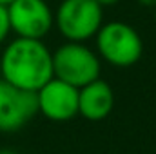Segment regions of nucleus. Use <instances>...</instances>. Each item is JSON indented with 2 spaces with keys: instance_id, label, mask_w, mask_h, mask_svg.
Wrapping results in <instances>:
<instances>
[{
  "instance_id": "nucleus-1",
  "label": "nucleus",
  "mask_w": 156,
  "mask_h": 154,
  "mask_svg": "<svg viewBox=\"0 0 156 154\" xmlns=\"http://www.w3.org/2000/svg\"><path fill=\"white\" fill-rule=\"evenodd\" d=\"M2 80L24 89L40 91L53 80V53L42 40L15 38L0 54Z\"/></svg>"
},
{
  "instance_id": "nucleus-10",
  "label": "nucleus",
  "mask_w": 156,
  "mask_h": 154,
  "mask_svg": "<svg viewBox=\"0 0 156 154\" xmlns=\"http://www.w3.org/2000/svg\"><path fill=\"white\" fill-rule=\"evenodd\" d=\"M102 7H109V5H116L120 0H96Z\"/></svg>"
},
{
  "instance_id": "nucleus-5",
  "label": "nucleus",
  "mask_w": 156,
  "mask_h": 154,
  "mask_svg": "<svg viewBox=\"0 0 156 154\" xmlns=\"http://www.w3.org/2000/svg\"><path fill=\"white\" fill-rule=\"evenodd\" d=\"M7 15L18 38L42 40L55 26V15L45 0H13L7 4Z\"/></svg>"
},
{
  "instance_id": "nucleus-7",
  "label": "nucleus",
  "mask_w": 156,
  "mask_h": 154,
  "mask_svg": "<svg viewBox=\"0 0 156 154\" xmlns=\"http://www.w3.org/2000/svg\"><path fill=\"white\" fill-rule=\"evenodd\" d=\"M37 100L38 113L51 121H67L78 114V89L62 80H49L37 91Z\"/></svg>"
},
{
  "instance_id": "nucleus-2",
  "label": "nucleus",
  "mask_w": 156,
  "mask_h": 154,
  "mask_svg": "<svg viewBox=\"0 0 156 154\" xmlns=\"http://www.w3.org/2000/svg\"><path fill=\"white\" fill-rule=\"evenodd\" d=\"M96 54L115 67H131L144 54L138 31L125 22H107L96 33Z\"/></svg>"
},
{
  "instance_id": "nucleus-13",
  "label": "nucleus",
  "mask_w": 156,
  "mask_h": 154,
  "mask_svg": "<svg viewBox=\"0 0 156 154\" xmlns=\"http://www.w3.org/2000/svg\"><path fill=\"white\" fill-rule=\"evenodd\" d=\"M13 0H0V4H4V5H7V4H11Z\"/></svg>"
},
{
  "instance_id": "nucleus-4",
  "label": "nucleus",
  "mask_w": 156,
  "mask_h": 154,
  "mask_svg": "<svg viewBox=\"0 0 156 154\" xmlns=\"http://www.w3.org/2000/svg\"><path fill=\"white\" fill-rule=\"evenodd\" d=\"M55 26L67 42H87L104 26V7L96 0H62Z\"/></svg>"
},
{
  "instance_id": "nucleus-15",
  "label": "nucleus",
  "mask_w": 156,
  "mask_h": 154,
  "mask_svg": "<svg viewBox=\"0 0 156 154\" xmlns=\"http://www.w3.org/2000/svg\"><path fill=\"white\" fill-rule=\"evenodd\" d=\"M154 20H156V7H154Z\"/></svg>"
},
{
  "instance_id": "nucleus-8",
  "label": "nucleus",
  "mask_w": 156,
  "mask_h": 154,
  "mask_svg": "<svg viewBox=\"0 0 156 154\" xmlns=\"http://www.w3.org/2000/svg\"><path fill=\"white\" fill-rule=\"evenodd\" d=\"M115 107V91L102 78L78 89V114L89 121H100Z\"/></svg>"
},
{
  "instance_id": "nucleus-6",
  "label": "nucleus",
  "mask_w": 156,
  "mask_h": 154,
  "mask_svg": "<svg viewBox=\"0 0 156 154\" xmlns=\"http://www.w3.org/2000/svg\"><path fill=\"white\" fill-rule=\"evenodd\" d=\"M38 114L37 93L0 80V132H15Z\"/></svg>"
},
{
  "instance_id": "nucleus-9",
  "label": "nucleus",
  "mask_w": 156,
  "mask_h": 154,
  "mask_svg": "<svg viewBox=\"0 0 156 154\" xmlns=\"http://www.w3.org/2000/svg\"><path fill=\"white\" fill-rule=\"evenodd\" d=\"M11 33V26H9V15H7V5L0 4V45L5 42V38Z\"/></svg>"
},
{
  "instance_id": "nucleus-12",
  "label": "nucleus",
  "mask_w": 156,
  "mask_h": 154,
  "mask_svg": "<svg viewBox=\"0 0 156 154\" xmlns=\"http://www.w3.org/2000/svg\"><path fill=\"white\" fill-rule=\"evenodd\" d=\"M0 154H16V152H13V151H9V149H0Z\"/></svg>"
},
{
  "instance_id": "nucleus-11",
  "label": "nucleus",
  "mask_w": 156,
  "mask_h": 154,
  "mask_svg": "<svg viewBox=\"0 0 156 154\" xmlns=\"http://www.w3.org/2000/svg\"><path fill=\"white\" fill-rule=\"evenodd\" d=\"M144 7H156V0H136Z\"/></svg>"
},
{
  "instance_id": "nucleus-3",
  "label": "nucleus",
  "mask_w": 156,
  "mask_h": 154,
  "mask_svg": "<svg viewBox=\"0 0 156 154\" xmlns=\"http://www.w3.org/2000/svg\"><path fill=\"white\" fill-rule=\"evenodd\" d=\"M100 56L80 42H66L53 53V76L76 89L100 78Z\"/></svg>"
},
{
  "instance_id": "nucleus-14",
  "label": "nucleus",
  "mask_w": 156,
  "mask_h": 154,
  "mask_svg": "<svg viewBox=\"0 0 156 154\" xmlns=\"http://www.w3.org/2000/svg\"><path fill=\"white\" fill-rule=\"evenodd\" d=\"M0 80H2V65H0Z\"/></svg>"
}]
</instances>
